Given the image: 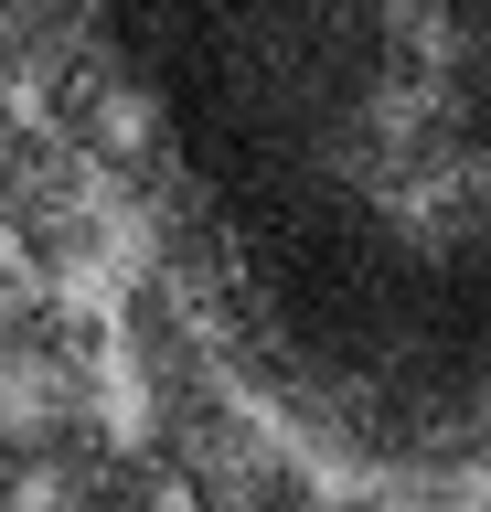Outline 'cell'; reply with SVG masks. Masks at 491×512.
<instances>
[{
	"mask_svg": "<svg viewBox=\"0 0 491 512\" xmlns=\"http://www.w3.org/2000/svg\"><path fill=\"white\" fill-rule=\"evenodd\" d=\"M0 182H11V118H0Z\"/></svg>",
	"mask_w": 491,
	"mask_h": 512,
	"instance_id": "cell-1",
	"label": "cell"
},
{
	"mask_svg": "<svg viewBox=\"0 0 491 512\" xmlns=\"http://www.w3.org/2000/svg\"><path fill=\"white\" fill-rule=\"evenodd\" d=\"M161 512H193V491H161Z\"/></svg>",
	"mask_w": 491,
	"mask_h": 512,
	"instance_id": "cell-2",
	"label": "cell"
}]
</instances>
